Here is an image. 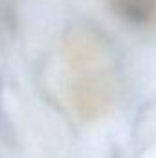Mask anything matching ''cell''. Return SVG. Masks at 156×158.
Segmentation results:
<instances>
[{
	"label": "cell",
	"mask_w": 156,
	"mask_h": 158,
	"mask_svg": "<svg viewBox=\"0 0 156 158\" xmlns=\"http://www.w3.org/2000/svg\"><path fill=\"white\" fill-rule=\"evenodd\" d=\"M64 61L77 101L105 103L116 79L114 53L105 37L90 26L70 30L64 39Z\"/></svg>",
	"instance_id": "6da1fadb"
},
{
	"label": "cell",
	"mask_w": 156,
	"mask_h": 158,
	"mask_svg": "<svg viewBox=\"0 0 156 158\" xmlns=\"http://www.w3.org/2000/svg\"><path fill=\"white\" fill-rule=\"evenodd\" d=\"M110 7L129 24L143 26L156 17V0H110Z\"/></svg>",
	"instance_id": "7a4b0ae2"
}]
</instances>
